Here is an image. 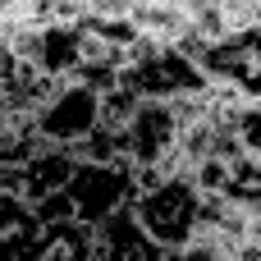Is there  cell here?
<instances>
[{
	"mask_svg": "<svg viewBox=\"0 0 261 261\" xmlns=\"http://www.w3.org/2000/svg\"><path fill=\"white\" fill-rule=\"evenodd\" d=\"M128 211L161 252H174V248H188V239L197 229L202 193L193 188L188 174H174V179H156L147 188H133Z\"/></svg>",
	"mask_w": 261,
	"mask_h": 261,
	"instance_id": "1",
	"label": "cell"
},
{
	"mask_svg": "<svg viewBox=\"0 0 261 261\" xmlns=\"http://www.w3.org/2000/svg\"><path fill=\"white\" fill-rule=\"evenodd\" d=\"M193 64L206 87H229L243 101H261V32H234L225 41L197 46Z\"/></svg>",
	"mask_w": 261,
	"mask_h": 261,
	"instance_id": "2",
	"label": "cell"
},
{
	"mask_svg": "<svg viewBox=\"0 0 261 261\" xmlns=\"http://www.w3.org/2000/svg\"><path fill=\"white\" fill-rule=\"evenodd\" d=\"M92 128H101V106H96V92L83 83H60L32 115V138L64 151H73Z\"/></svg>",
	"mask_w": 261,
	"mask_h": 261,
	"instance_id": "3",
	"label": "cell"
},
{
	"mask_svg": "<svg viewBox=\"0 0 261 261\" xmlns=\"http://www.w3.org/2000/svg\"><path fill=\"white\" fill-rule=\"evenodd\" d=\"M64 197H69L73 220L83 229H96L101 220H110L115 211L133 202V170L128 165H73Z\"/></svg>",
	"mask_w": 261,
	"mask_h": 261,
	"instance_id": "4",
	"label": "cell"
},
{
	"mask_svg": "<svg viewBox=\"0 0 261 261\" xmlns=\"http://www.w3.org/2000/svg\"><path fill=\"white\" fill-rule=\"evenodd\" d=\"M174 142H179V124H174L165 101H142L128 115V124L119 128V147H124V161H128L133 174L138 170H161V161L174 151Z\"/></svg>",
	"mask_w": 261,
	"mask_h": 261,
	"instance_id": "5",
	"label": "cell"
},
{
	"mask_svg": "<svg viewBox=\"0 0 261 261\" xmlns=\"http://www.w3.org/2000/svg\"><path fill=\"white\" fill-rule=\"evenodd\" d=\"M92 248L106 261H161V248L142 234V225L133 220V211H115L110 220H101L92 229Z\"/></svg>",
	"mask_w": 261,
	"mask_h": 261,
	"instance_id": "6",
	"label": "cell"
},
{
	"mask_svg": "<svg viewBox=\"0 0 261 261\" xmlns=\"http://www.w3.org/2000/svg\"><path fill=\"white\" fill-rule=\"evenodd\" d=\"M73 165H78V161H73V151L37 142V151H32V156H28V165L18 170L23 202H28V206H37L41 197H55V193H64V184H69Z\"/></svg>",
	"mask_w": 261,
	"mask_h": 261,
	"instance_id": "7",
	"label": "cell"
},
{
	"mask_svg": "<svg viewBox=\"0 0 261 261\" xmlns=\"http://www.w3.org/2000/svg\"><path fill=\"white\" fill-rule=\"evenodd\" d=\"M87 252H92V229H83L78 220H60V225H37L18 261H87Z\"/></svg>",
	"mask_w": 261,
	"mask_h": 261,
	"instance_id": "8",
	"label": "cell"
},
{
	"mask_svg": "<svg viewBox=\"0 0 261 261\" xmlns=\"http://www.w3.org/2000/svg\"><path fill=\"white\" fill-rule=\"evenodd\" d=\"M32 234H37L32 206L23 197H5L0 193V261H18L23 248L32 243Z\"/></svg>",
	"mask_w": 261,
	"mask_h": 261,
	"instance_id": "9",
	"label": "cell"
},
{
	"mask_svg": "<svg viewBox=\"0 0 261 261\" xmlns=\"http://www.w3.org/2000/svg\"><path fill=\"white\" fill-rule=\"evenodd\" d=\"M73 161H78V165H128L115 128H92V133L73 147Z\"/></svg>",
	"mask_w": 261,
	"mask_h": 261,
	"instance_id": "10",
	"label": "cell"
},
{
	"mask_svg": "<svg viewBox=\"0 0 261 261\" xmlns=\"http://www.w3.org/2000/svg\"><path fill=\"white\" fill-rule=\"evenodd\" d=\"M220 18L234 32H257L261 28V0H220Z\"/></svg>",
	"mask_w": 261,
	"mask_h": 261,
	"instance_id": "11",
	"label": "cell"
},
{
	"mask_svg": "<svg viewBox=\"0 0 261 261\" xmlns=\"http://www.w3.org/2000/svg\"><path fill=\"white\" fill-rule=\"evenodd\" d=\"M133 5H138V0H83V9H87V18H92V23L128 18V14H133Z\"/></svg>",
	"mask_w": 261,
	"mask_h": 261,
	"instance_id": "12",
	"label": "cell"
},
{
	"mask_svg": "<svg viewBox=\"0 0 261 261\" xmlns=\"http://www.w3.org/2000/svg\"><path fill=\"white\" fill-rule=\"evenodd\" d=\"M161 261H220V257L197 252V248H174V252H161Z\"/></svg>",
	"mask_w": 261,
	"mask_h": 261,
	"instance_id": "13",
	"label": "cell"
},
{
	"mask_svg": "<svg viewBox=\"0 0 261 261\" xmlns=\"http://www.w3.org/2000/svg\"><path fill=\"white\" fill-rule=\"evenodd\" d=\"M18 14H23V0H0V23H9Z\"/></svg>",
	"mask_w": 261,
	"mask_h": 261,
	"instance_id": "14",
	"label": "cell"
},
{
	"mask_svg": "<svg viewBox=\"0 0 261 261\" xmlns=\"http://www.w3.org/2000/svg\"><path fill=\"white\" fill-rule=\"evenodd\" d=\"M5 83H9V55L0 50V92H5Z\"/></svg>",
	"mask_w": 261,
	"mask_h": 261,
	"instance_id": "15",
	"label": "cell"
},
{
	"mask_svg": "<svg viewBox=\"0 0 261 261\" xmlns=\"http://www.w3.org/2000/svg\"><path fill=\"white\" fill-rule=\"evenodd\" d=\"M87 261H106V257H101V252H96V248H92V252H87Z\"/></svg>",
	"mask_w": 261,
	"mask_h": 261,
	"instance_id": "16",
	"label": "cell"
}]
</instances>
